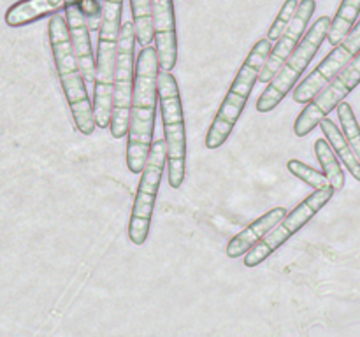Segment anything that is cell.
<instances>
[{
  "label": "cell",
  "instance_id": "1",
  "mask_svg": "<svg viewBox=\"0 0 360 337\" xmlns=\"http://www.w3.org/2000/svg\"><path fill=\"white\" fill-rule=\"evenodd\" d=\"M158 55L155 46H144L139 51L130 105L129 140H127V167L132 174L143 172L153 144L155 118L158 100Z\"/></svg>",
  "mask_w": 360,
  "mask_h": 337
},
{
  "label": "cell",
  "instance_id": "2",
  "mask_svg": "<svg viewBox=\"0 0 360 337\" xmlns=\"http://www.w3.org/2000/svg\"><path fill=\"white\" fill-rule=\"evenodd\" d=\"M49 46H51L53 60H55L56 72H58L60 84L63 95L67 98L74 123L83 136H91L97 126L94 116V104L86 91L83 72L77 63L72 42H70L69 25L62 14H51L48 25Z\"/></svg>",
  "mask_w": 360,
  "mask_h": 337
},
{
  "label": "cell",
  "instance_id": "3",
  "mask_svg": "<svg viewBox=\"0 0 360 337\" xmlns=\"http://www.w3.org/2000/svg\"><path fill=\"white\" fill-rule=\"evenodd\" d=\"M271 49H273V46H271L269 39H260L252 48L250 55L246 56L245 63L241 65L238 76L234 77L231 88H229L227 97L221 102L220 109H218L217 116H214L213 123L207 130L206 146L210 150H218L220 146H224V143L232 133L239 116L245 111V105L248 102L253 86L259 81V74L266 63L267 56H269Z\"/></svg>",
  "mask_w": 360,
  "mask_h": 337
},
{
  "label": "cell",
  "instance_id": "4",
  "mask_svg": "<svg viewBox=\"0 0 360 337\" xmlns=\"http://www.w3.org/2000/svg\"><path fill=\"white\" fill-rule=\"evenodd\" d=\"M158 102H160L164 139L167 143V181L174 190L181 188L186 168V128L181 93L174 74L158 72Z\"/></svg>",
  "mask_w": 360,
  "mask_h": 337
},
{
  "label": "cell",
  "instance_id": "5",
  "mask_svg": "<svg viewBox=\"0 0 360 337\" xmlns=\"http://www.w3.org/2000/svg\"><path fill=\"white\" fill-rule=\"evenodd\" d=\"M330 23H333V18L322 16L311 28H309L308 34L301 39L299 46L294 49V53L285 60V63L280 67L276 76L271 79V83L267 84L266 90L262 91L260 98L257 100V111L271 112L273 109H276L278 105H280V102L283 100L288 93H290L294 84L297 83L299 77H301L302 72L306 70V67H308L309 62L313 60V56H315L316 51L320 49L322 42L327 39Z\"/></svg>",
  "mask_w": 360,
  "mask_h": 337
},
{
  "label": "cell",
  "instance_id": "6",
  "mask_svg": "<svg viewBox=\"0 0 360 337\" xmlns=\"http://www.w3.org/2000/svg\"><path fill=\"white\" fill-rule=\"evenodd\" d=\"M165 165H167V143L165 139L153 140L146 165L141 172V181L137 186L136 199H134L132 214H130L129 237L136 246L144 244L150 235L155 200H157Z\"/></svg>",
  "mask_w": 360,
  "mask_h": 337
},
{
  "label": "cell",
  "instance_id": "7",
  "mask_svg": "<svg viewBox=\"0 0 360 337\" xmlns=\"http://www.w3.org/2000/svg\"><path fill=\"white\" fill-rule=\"evenodd\" d=\"M136 28L134 21H125L122 25L116 49L115 63V88H112V118L111 136L120 140L129 133L130 105L134 95V49H136Z\"/></svg>",
  "mask_w": 360,
  "mask_h": 337
},
{
  "label": "cell",
  "instance_id": "8",
  "mask_svg": "<svg viewBox=\"0 0 360 337\" xmlns=\"http://www.w3.org/2000/svg\"><path fill=\"white\" fill-rule=\"evenodd\" d=\"M334 188L333 185H327L323 188L315 190L311 195L306 197L294 211L287 214L266 237L260 242H257L252 249L245 255V265L246 267H257L259 263H262L264 260L269 255H273L281 244L288 241L294 234H297L304 225H308L313 220L316 213L329 202L334 197Z\"/></svg>",
  "mask_w": 360,
  "mask_h": 337
},
{
  "label": "cell",
  "instance_id": "9",
  "mask_svg": "<svg viewBox=\"0 0 360 337\" xmlns=\"http://www.w3.org/2000/svg\"><path fill=\"white\" fill-rule=\"evenodd\" d=\"M360 83V51L359 55L352 60L348 65L343 67V70L334 76V79L306 105L304 111L295 119L294 132L297 137L308 136L309 132L320 125L323 118L329 116L345 98L348 97L350 91L355 90V86Z\"/></svg>",
  "mask_w": 360,
  "mask_h": 337
},
{
  "label": "cell",
  "instance_id": "10",
  "mask_svg": "<svg viewBox=\"0 0 360 337\" xmlns=\"http://www.w3.org/2000/svg\"><path fill=\"white\" fill-rule=\"evenodd\" d=\"M360 51V21L348 32L347 37L334 46L333 51L316 65V69L294 90V100L297 104H309L345 65L352 62Z\"/></svg>",
  "mask_w": 360,
  "mask_h": 337
},
{
  "label": "cell",
  "instance_id": "11",
  "mask_svg": "<svg viewBox=\"0 0 360 337\" xmlns=\"http://www.w3.org/2000/svg\"><path fill=\"white\" fill-rule=\"evenodd\" d=\"M315 9V0H301L294 20L290 21V25H288L287 30L283 32V35L278 39V44L271 49L269 56H267L266 63H264L262 70H260L259 74V83L269 84L271 79L276 76V72L280 70V67L283 65L285 60L294 53V49L297 48L299 42H301L302 34H304L306 28H308V23L309 20H311Z\"/></svg>",
  "mask_w": 360,
  "mask_h": 337
},
{
  "label": "cell",
  "instance_id": "12",
  "mask_svg": "<svg viewBox=\"0 0 360 337\" xmlns=\"http://www.w3.org/2000/svg\"><path fill=\"white\" fill-rule=\"evenodd\" d=\"M155 28V48L160 70L171 72L178 62V32L172 0H151Z\"/></svg>",
  "mask_w": 360,
  "mask_h": 337
},
{
  "label": "cell",
  "instance_id": "13",
  "mask_svg": "<svg viewBox=\"0 0 360 337\" xmlns=\"http://www.w3.org/2000/svg\"><path fill=\"white\" fill-rule=\"evenodd\" d=\"M63 11H65V20L67 25H69L70 42H72L81 72H83L84 83L94 84L95 74H97V62H95L94 51H91L90 27H88L86 16H84L83 9H81L79 2L65 7Z\"/></svg>",
  "mask_w": 360,
  "mask_h": 337
},
{
  "label": "cell",
  "instance_id": "14",
  "mask_svg": "<svg viewBox=\"0 0 360 337\" xmlns=\"http://www.w3.org/2000/svg\"><path fill=\"white\" fill-rule=\"evenodd\" d=\"M287 216V209L285 207H274V209L267 211L264 216H260L259 220L253 221L252 225L245 228V230L239 232L238 235L231 239V242L227 244V255L231 258H238V256L246 255L257 242L262 241L278 223H280L283 218Z\"/></svg>",
  "mask_w": 360,
  "mask_h": 337
},
{
  "label": "cell",
  "instance_id": "15",
  "mask_svg": "<svg viewBox=\"0 0 360 337\" xmlns=\"http://www.w3.org/2000/svg\"><path fill=\"white\" fill-rule=\"evenodd\" d=\"M81 2V0H20L18 4L9 7L6 13V23L9 27H25L48 14L60 13L65 7L72 4Z\"/></svg>",
  "mask_w": 360,
  "mask_h": 337
},
{
  "label": "cell",
  "instance_id": "16",
  "mask_svg": "<svg viewBox=\"0 0 360 337\" xmlns=\"http://www.w3.org/2000/svg\"><path fill=\"white\" fill-rule=\"evenodd\" d=\"M319 126L322 128L323 136H326V139L330 143L333 150L336 151L340 160L347 165L350 174L354 176L357 181H360V160L357 154H355L354 147L350 146V143H348L347 137H345V133L341 132V130L336 126V123L329 118H323Z\"/></svg>",
  "mask_w": 360,
  "mask_h": 337
},
{
  "label": "cell",
  "instance_id": "17",
  "mask_svg": "<svg viewBox=\"0 0 360 337\" xmlns=\"http://www.w3.org/2000/svg\"><path fill=\"white\" fill-rule=\"evenodd\" d=\"M360 14V0H343L338 9L336 16L333 18V23H330L329 34H327V41L333 46H338L345 37L348 35V32L355 27V21Z\"/></svg>",
  "mask_w": 360,
  "mask_h": 337
},
{
  "label": "cell",
  "instance_id": "18",
  "mask_svg": "<svg viewBox=\"0 0 360 337\" xmlns=\"http://www.w3.org/2000/svg\"><path fill=\"white\" fill-rule=\"evenodd\" d=\"M315 153L316 158H319L320 165L323 168V174L329 178L330 185L336 190H341L345 186V172L341 168L340 160L336 158V153H334L333 146H330L329 140L319 139L315 143Z\"/></svg>",
  "mask_w": 360,
  "mask_h": 337
},
{
  "label": "cell",
  "instance_id": "19",
  "mask_svg": "<svg viewBox=\"0 0 360 337\" xmlns=\"http://www.w3.org/2000/svg\"><path fill=\"white\" fill-rule=\"evenodd\" d=\"M338 116H340V121L341 126H343V133L347 137V140L350 143V146L354 147L355 154L359 157L360 160V126L357 123V118L354 114V109L348 102H341L338 105Z\"/></svg>",
  "mask_w": 360,
  "mask_h": 337
},
{
  "label": "cell",
  "instance_id": "20",
  "mask_svg": "<svg viewBox=\"0 0 360 337\" xmlns=\"http://www.w3.org/2000/svg\"><path fill=\"white\" fill-rule=\"evenodd\" d=\"M287 168L295 176V178H299L301 181H304L306 185H309L311 188H315V190H320V188H323V186L330 185L329 178H327L323 172L309 167V165H306L304 161H301V160H288Z\"/></svg>",
  "mask_w": 360,
  "mask_h": 337
},
{
  "label": "cell",
  "instance_id": "21",
  "mask_svg": "<svg viewBox=\"0 0 360 337\" xmlns=\"http://www.w3.org/2000/svg\"><path fill=\"white\" fill-rule=\"evenodd\" d=\"M297 7H299L297 0H285V4L280 9V14L276 16L274 23L271 25L269 32H267V39H269L271 42H278V39L283 35V32L287 30L290 21L294 20L295 13H297Z\"/></svg>",
  "mask_w": 360,
  "mask_h": 337
},
{
  "label": "cell",
  "instance_id": "22",
  "mask_svg": "<svg viewBox=\"0 0 360 337\" xmlns=\"http://www.w3.org/2000/svg\"><path fill=\"white\" fill-rule=\"evenodd\" d=\"M102 2H104V0H81V2H79L81 9H83V13H84V16H86L90 32L101 30Z\"/></svg>",
  "mask_w": 360,
  "mask_h": 337
}]
</instances>
